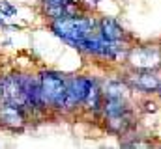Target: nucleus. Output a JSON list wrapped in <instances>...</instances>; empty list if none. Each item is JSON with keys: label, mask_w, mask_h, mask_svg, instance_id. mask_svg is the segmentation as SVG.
<instances>
[{"label": "nucleus", "mask_w": 161, "mask_h": 149, "mask_svg": "<svg viewBox=\"0 0 161 149\" xmlns=\"http://www.w3.org/2000/svg\"><path fill=\"white\" fill-rule=\"evenodd\" d=\"M53 30L56 36H60L62 39H66L68 43L79 47L80 43L94 34V24L90 19L84 17H64L53 23Z\"/></svg>", "instance_id": "obj_1"}, {"label": "nucleus", "mask_w": 161, "mask_h": 149, "mask_svg": "<svg viewBox=\"0 0 161 149\" xmlns=\"http://www.w3.org/2000/svg\"><path fill=\"white\" fill-rule=\"evenodd\" d=\"M105 95L113 99H124L127 95V88L122 82H107L105 86Z\"/></svg>", "instance_id": "obj_10"}, {"label": "nucleus", "mask_w": 161, "mask_h": 149, "mask_svg": "<svg viewBox=\"0 0 161 149\" xmlns=\"http://www.w3.org/2000/svg\"><path fill=\"white\" fill-rule=\"evenodd\" d=\"M40 84H41V95L43 103L62 108L66 101V80L56 73L45 71L40 74Z\"/></svg>", "instance_id": "obj_2"}, {"label": "nucleus", "mask_w": 161, "mask_h": 149, "mask_svg": "<svg viewBox=\"0 0 161 149\" xmlns=\"http://www.w3.org/2000/svg\"><path fill=\"white\" fill-rule=\"evenodd\" d=\"M0 121L6 125V127H11V129H17V127H23L25 125V112L21 106H15V105H9V103H0Z\"/></svg>", "instance_id": "obj_6"}, {"label": "nucleus", "mask_w": 161, "mask_h": 149, "mask_svg": "<svg viewBox=\"0 0 161 149\" xmlns=\"http://www.w3.org/2000/svg\"><path fill=\"white\" fill-rule=\"evenodd\" d=\"M84 105H86V108H90V110L101 108V91H99V88H97L96 82H92L90 91H88V95H86V99H84Z\"/></svg>", "instance_id": "obj_9"}, {"label": "nucleus", "mask_w": 161, "mask_h": 149, "mask_svg": "<svg viewBox=\"0 0 161 149\" xmlns=\"http://www.w3.org/2000/svg\"><path fill=\"white\" fill-rule=\"evenodd\" d=\"M129 62L141 71L158 69L161 65V50L156 47H139L129 54Z\"/></svg>", "instance_id": "obj_4"}, {"label": "nucleus", "mask_w": 161, "mask_h": 149, "mask_svg": "<svg viewBox=\"0 0 161 149\" xmlns=\"http://www.w3.org/2000/svg\"><path fill=\"white\" fill-rule=\"evenodd\" d=\"M2 24H4V19H0V26H2Z\"/></svg>", "instance_id": "obj_12"}, {"label": "nucleus", "mask_w": 161, "mask_h": 149, "mask_svg": "<svg viewBox=\"0 0 161 149\" xmlns=\"http://www.w3.org/2000/svg\"><path fill=\"white\" fill-rule=\"evenodd\" d=\"M2 101L26 108L28 103V90H26V74H9L2 80Z\"/></svg>", "instance_id": "obj_3"}, {"label": "nucleus", "mask_w": 161, "mask_h": 149, "mask_svg": "<svg viewBox=\"0 0 161 149\" xmlns=\"http://www.w3.org/2000/svg\"><path fill=\"white\" fill-rule=\"evenodd\" d=\"M92 78H84V76H77V78H71L66 82V101H64V106L66 108H73L77 106L79 103H84L88 91H90V86H92Z\"/></svg>", "instance_id": "obj_5"}, {"label": "nucleus", "mask_w": 161, "mask_h": 149, "mask_svg": "<svg viewBox=\"0 0 161 149\" xmlns=\"http://www.w3.org/2000/svg\"><path fill=\"white\" fill-rule=\"evenodd\" d=\"M0 13H2V17H13V15L17 13V8L11 6L9 2L2 0V2H0Z\"/></svg>", "instance_id": "obj_11"}, {"label": "nucleus", "mask_w": 161, "mask_h": 149, "mask_svg": "<svg viewBox=\"0 0 161 149\" xmlns=\"http://www.w3.org/2000/svg\"><path fill=\"white\" fill-rule=\"evenodd\" d=\"M131 84L142 91H158L161 90V76L154 71H144V73L135 74L131 78Z\"/></svg>", "instance_id": "obj_7"}, {"label": "nucleus", "mask_w": 161, "mask_h": 149, "mask_svg": "<svg viewBox=\"0 0 161 149\" xmlns=\"http://www.w3.org/2000/svg\"><path fill=\"white\" fill-rule=\"evenodd\" d=\"M99 32L109 41H120L124 37V30H122V26L114 19H103L101 24H99Z\"/></svg>", "instance_id": "obj_8"}]
</instances>
